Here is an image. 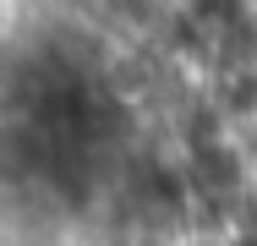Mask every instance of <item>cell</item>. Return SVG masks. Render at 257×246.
<instances>
[{
	"mask_svg": "<svg viewBox=\"0 0 257 246\" xmlns=\"http://www.w3.org/2000/svg\"><path fill=\"white\" fill-rule=\"evenodd\" d=\"M246 246H257V241H246Z\"/></svg>",
	"mask_w": 257,
	"mask_h": 246,
	"instance_id": "6da1fadb",
	"label": "cell"
}]
</instances>
